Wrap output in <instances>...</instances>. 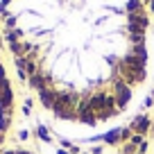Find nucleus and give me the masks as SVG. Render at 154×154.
Listing matches in <instances>:
<instances>
[{
    "label": "nucleus",
    "instance_id": "obj_2",
    "mask_svg": "<svg viewBox=\"0 0 154 154\" xmlns=\"http://www.w3.org/2000/svg\"><path fill=\"white\" fill-rule=\"evenodd\" d=\"M11 118H14V91H11L5 63L0 59V143L11 127Z\"/></svg>",
    "mask_w": 154,
    "mask_h": 154
},
{
    "label": "nucleus",
    "instance_id": "obj_3",
    "mask_svg": "<svg viewBox=\"0 0 154 154\" xmlns=\"http://www.w3.org/2000/svg\"><path fill=\"white\" fill-rule=\"evenodd\" d=\"M0 154H32V152H25V149H7V152H0Z\"/></svg>",
    "mask_w": 154,
    "mask_h": 154
},
{
    "label": "nucleus",
    "instance_id": "obj_1",
    "mask_svg": "<svg viewBox=\"0 0 154 154\" xmlns=\"http://www.w3.org/2000/svg\"><path fill=\"white\" fill-rule=\"evenodd\" d=\"M0 29L38 100L66 122L120 116L147 72L140 0H0Z\"/></svg>",
    "mask_w": 154,
    "mask_h": 154
}]
</instances>
